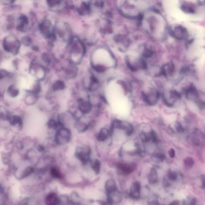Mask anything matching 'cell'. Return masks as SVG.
<instances>
[{"label":"cell","instance_id":"cell-1","mask_svg":"<svg viewBox=\"0 0 205 205\" xmlns=\"http://www.w3.org/2000/svg\"><path fill=\"white\" fill-rule=\"evenodd\" d=\"M71 138V133L67 129H62L59 130L57 134L56 141L60 144L67 143L69 141Z\"/></svg>","mask_w":205,"mask_h":205},{"label":"cell","instance_id":"cell-2","mask_svg":"<svg viewBox=\"0 0 205 205\" xmlns=\"http://www.w3.org/2000/svg\"><path fill=\"white\" fill-rule=\"evenodd\" d=\"M89 151L87 148H79L76 153V156L83 164H87L89 160Z\"/></svg>","mask_w":205,"mask_h":205},{"label":"cell","instance_id":"cell-3","mask_svg":"<svg viewBox=\"0 0 205 205\" xmlns=\"http://www.w3.org/2000/svg\"><path fill=\"white\" fill-rule=\"evenodd\" d=\"M32 69L36 77L39 80L42 79L45 75V70L43 67L40 65L33 64L32 65Z\"/></svg>","mask_w":205,"mask_h":205},{"label":"cell","instance_id":"cell-4","mask_svg":"<svg viewBox=\"0 0 205 205\" xmlns=\"http://www.w3.org/2000/svg\"><path fill=\"white\" fill-rule=\"evenodd\" d=\"M79 109L83 114L90 112L92 109V105L90 101L81 100L79 102Z\"/></svg>","mask_w":205,"mask_h":205},{"label":"cell","instance_id":"cell-5","mask_svg":"<svg viewBox=\"0 0 205 205\" xmlns=\"http://www.w3.org/2000/svg\"><path fill=\"white\" fill-rule=\"evenodd\" d=\"M141 188V184L140 182H136L133 183L131 188L130 196L133 198H138L140 196Z\"/></svg>","mask_w":205,"mask_h":205},{"label":"cell","instance_id":"cell-6","mask_svg":"<svg viewBox=\"0 0 205 205\" xmlns=\"http://www.w3.org/2000/svg\"><path fill=\"white\" fill-rule=\"evenodd\" d=\"M117 168L124 174H129L132 172L134 170V165L126 164L124 163H118L117 164Z\"/></svg>","mask_w":205,"mask_h":205},{"label":"cell","instance_id":"cell-7","mask_svg":"<svg viewBox=\"0 0 205 205\" xmlns=\"http://www.w3.org/2000/svg\"><path fill=\"white\" fill-rule=\"evenodd\" d=\"M45 203L46 204L49 205L58 204L59 203V200L55 193H51L48 195L46 198Z\"/></svg>","mask_w":205,"mask_h":205},{"label":"cell","instance_id":"cell-8","mask_svg":"<svg viewBox=\"0 0 205 205\" xmlns=\"http://www.w3.org/2000/svg\"><path fill=\"white\" fill-rule=\"evenodd\" d=\"M106 189L109 194L114 192L117 191V187L116 183L113 180H109L107 182Z\"/></svg>","mask_w":205,"mask_h":205},{"label":"cell","instance_id":"cell-9","mask_svg":"<svg viewBox=\"0 0 205 205\" xmlns=\"http://www.w3.org/2000/svg\"><path fill=\"white\" fill-rule=\"evenodd\" d=\"M7 93L12 97H16L18 95L19 90L15 85H11L8 88Z\"/></svg>","mask_w":205,"mask_h":205},{"label":"cell","instance_id":"cell-10","mask_svg":"<svg viewBox=\"0 0 205 205\" xmlns=\"http://www.w3.org/2000/svg\"><path fill=\"white\" fill-rule=\"evenodd\" d=\"M37 99V95L30 93L26 97L25 102L27 104L32 105L36 103Z\"/></svg>","mask_w":205,"mask_h":205},{"label":"cell","instance_id":"cell-11","mask_svg":"<svg viewBox=\"0 0 205 205\" xmlns=\"http://www.w3.org/2000/svg\"><path fill=\"white\" fill-rule=\"evenodd\" d=\"M148 180L149 183L150 184H154L158 181V176L156 171L155 168L151 169L150 172L148 176Z\"/></svg>","mask_w":205,"mask_h":205},{"label":"cell","instance_id":"cell-12","mask_svg":"<svg viewBox=\"0 0 205 205\" xmlns=\"http://www.w3.org/2000/svg\"><path fill=\"white\" fill-rule=\"evenodd\" d=\"M109 134H110V133L107 129L103 128L101 130L99 134L98 135V140L99 141H101V142L104 141L108 138Z\"/></svg>","mask_w":205,"mask_h":205},{"label":"cell","instance_id":"cell-13","mask_svg":"<svg viewBox=\"0 0 205 205\" xmlns=\"http://www.w3.org/2000/svg\"><path fill=\"white\" fill-rule=\"evenodd\" d=\"M135 146L136 147V154L139 155L141 157H144L146 155V150L144 146H141L140 144L136 143Z\"/></svg>","mask_w":205,"mask_h":205},{"label":"cell","instance_id":"cell-14","mask_svg":"<svg viewBox=\"0 0 205 205\" xmlns=\"http://www.w3.org/2000/svg\"><path fill=\"white\" fill-rule=\"evenodd\" d=\"M65 84L62 81H57L53 84L52 88L53 91H58L62 90L64 88Z\"/></svg>","mask_w":205,"mask_h":205},{"label":"cell","instance_id":"cell-15","mask_svg":"<svg viewBox=\"0 0 205 205\" xmlns=\"http://www.w3.org/2000/svg\"><path fill=\"white\" fill-rule=\"evenodd\" d=\"M51 174L52 176L56 178L61 179L62 175L58 169L57 168H53L51 170Z\"/></svg>","mask_w":205,"mask_h":205},{"label":"cell","instance_id":"cell-16","mask_svg":"<svg viewBox=\"0 0 205 205\" xmlns=\"http://www.w3.org/2000/svg\"><path fill=\"white\" fill-rule=\"evenodd\" d=\"M194 164V160L192 158L188 157L184 160V165L187 168H191Z\"/></svg>","mask_w":205,"mask_h":205},{"label":"cell","instance_id":"cell-17","mask_svg":"<svg viewBox=\"0 0 205 205\" xmlns=\"http://www.w3.org/2000/svg\"><path fill=\"white\" fill-rule=\"evenodd\" d=\"M100 162L98 160H95L92 164V168L97 174H98L100 169Z\"/></svg>","mask_w":205,"mask_h":205},{"label":"cell","instance_id":"cell-18","mask_svg":"<svg viewBox=\"0 0 205 205\" xmlns=\"http://www.w3.org/2000/svg\"><path fill=\"white\" fill-rule=\"evenodd\" d=\"M140 138L142 142L143 143H146L151 140L150 135V134H147L145 132H142L141 134Z\"/></svg>","mask_w":205,"mask_h":205},{"label":"cell","instance_id":"cell-19","mask_svg":"<svg viewBox=\"0 0 205 205\" xmlns=\"http://www.w3.org/2000/svg\"><path fill=\"white\" fill-rule=\"evenodd\" d=\"M154 54V51L150 49H146L142 53V55L145 58H149L152 56Z\"/></svg>","mask_w":205,"mask_h":205},{"label":"cell","instance_id":"cell-20","mask_svg":"<svg viewBox=\"0 0 205 205\" xmlns=\"http://www.w3.org/2000/svg\"><path fill=\"white\" fill-rule=\"evenodd\" d=\"M178 174L177 173L173 171H170L168 174V178L171 181H175L177 180Z\"/></svg>","mask_w":205,"mask_h":205},{"label":"cell","instance_id":"cell-21","mask_svg":"<svg viewBox=\"0 0 205 205\" xmlns=\"http://www.w3.org/2000/svg\"><path fill=\"white\" fill-rule=\"evenodd\" d=\"M151 140L154 143H158L159 142L158 139L157 138V134L154 131L152 130L150 133Z\"/></svg>","mask_w":205,"mask_h":205},{"label":"cell","instance_id":"cell-22","mask_svg":"<svg viewBox=\"0 0 205 205\" xmlns=\"http://www.w3.org/2000/svg\"><path fill=\"white\" fill-rule=\"evenodd\" d=\"M176 129L177 132L179 133L184 132L185 131L184 128L183 127L181 123L179 122H177L176 123Z\"/></svg>","mask_w":205,"mask_h":205},{"label":"cell","instance_id":"cell-23","mask_svg":"<svg viewBox=\"0 0 205 205\" xmlns=\"http://www.w3.org/2000/svg\"><path fill=\"white\" fill-rule=\"evenodd\" d=\"M9 73L7 71L4 69L0 70V80L3 79L9 76Z\"/></svg>","mask_w":205,"mask_h":205},{"label":"cell","instance_id":"cell-24","mask_svg":"<svg viewBox=\"0 0 205 205\" xmlns=\"http://www.w3.org/2000/svg\"><path fill=\"white\" fill-rule=\"evenodd\" d=\"M155 156L162 162L164 160L165 158H166L165 155L163 154H158V153H157V154H156Z\"/></svg>","mask_w":205,"mask_h":205},{"label":"cell","instance_id":"cell-25","mask_svg":"<svg viewBox=\"0 0 205 205\" xmlns=\"http://www.w3.org/2000/svg\"><path fill=\"white\" fill-rule=\"evenodd\" d=\"M192 141L193 144L196 146H198L201 144V141L198 138H193Z\"/></svg>","mask_w":205,"mask_h":205},{"label":"cell","instance_id":"cell-26","mask_svg":"<svg viewBox=\"0 0 205 205\" xmlns=\"http://www.w3.org/2000/svg\"><path fill=\"white\" fill-rule=\"evenodd\" d=\"M33 3V0H25L24 4L25 7H29Z\"/></svg>","mask_w":205,"mask_h":205},{"label":"cell","instance_id":"cell-27","mask_svg":"<svg viewBox=\"0 0 205 205\" xmlns=\"http://www.w3.org/2000/svg\"><path fill=\"white\" fill-rule=\"evenodd\" d=\"M168 154L169 156L170 157L172 158H174L175 156V152L174 149H171L169 151Z\"/></svg>","mask_w":205,"mask_h":205},{"label":"cell","instance_id":"cell-28","mask_svg":"<svg viewBox=\"0 0 205 205\" xmlns=\"http://www.w3.org/2000/svg\"><path fill=\"white\" fill-rule=\"evenodd\" d=\"M49 126L50 128H54L55 127L56 124L55 123L54 121H51V122H49Z\"/></svg>","mask_w":205,"mask_h":205},{"label":"cell","instance_id":"cell-29","mask_svg":"<svg viewBox=\"0 0 205 205\" xmlns=\"http://www.w3.org/2000/svg\"><path fill=\"white\" fill-rule=\"evenodd\" d=\"M201 180H202V187L203 188H205V176H202L201 177Z\"/></svg>","mask_w":205,"mask_h":205},{"label":"cell","instance_id":"cell-30","mask_svg":"<svg viewBox=\"0 0 205 205\" xmlns=\"http://www.w3.org/2000/svg\"><path fill=\"white\" fill-rule=\"evenodd\" d=\"M196 198H193L191 200L190 204L195 205L196 204Z\"/></svg>","mask_w":205,"mask_h":205},{"label":"cell","instance_id":"cell-31","mask_svg":"<svg viewBox=\"0 0 205 205\" xmlns=\"http://www.w3.org/2000/svg\"><path fill=\"white\" fill-rule=\"evenodd\" d=\"M170 204L174 205H179V202L178 201V200L174 201H173V202H172L171 203V204Z\"/></svg>","mask_w":205,"mask_h":205},{"label":"cell","instance_id":"cell-32","mask_svg":"<svg viewBox=\"0 0 205 205\" xmlns=\"http://www.w3.org/2000/svg\"><path fill=\"white\" fill-rule=\"evenodd\" d=\"M21 3V0H16V3L17 4H20Z\"/></svg>","mask_w":205,"mask_h":205}]
</instances>
